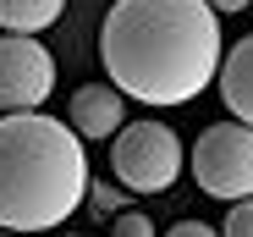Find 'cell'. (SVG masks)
Here are the masks:
<instances>
[{
  "label": "cell",
  "mask_w": 253,
  "mask_h": 237,
  "mask_svg": "<svg viewBox=\"0 0 253 237\" xmlns=\"http://www.w3.org/2000/svg\"><path fill=\"white\" fill-rule=\"evenodd\" d=\"M0 237H17V232H6V226H0Z\"/></svg>",
  "instance_id": "14"
},
{
  "label": "cell",
  "mask_w": 253,
  "mask_h": 237,
  "mask_svg": "<svg viewBox=\"0 0 253 237\" xmlns=\"http://www.w3.org/2000/svg\"><path fill=\"white\" fill-rule=\"evenodd\" d=\"M55 89V55L33 33H0V116L39 110Z\"/></svg>",
  "instance_id": "5"
},
{
  "label": "cell",
  "mask_w": 253,
  "mask_h": 237,
  "mask_svg": "<svg viewBox=\"0 0 253 237\" xmlns=\"http://www.w3.org/2000/svg\"><path fill=\"white\" fill-rule=\"evenodd\" d=\"M66 11V0H0V28L6 33H39Z\"/></svg>",
  "instance_id": "8"
},
{
  "label": "cell",
  "mask_w": 253,
  "mask_h": 237,
  "mask_svg": "<svg viewBox=\"0 0 253 237\" xmlns=\"http://www.w3.org/2000/svg\"><path fill=\"white\" fill-rule=\"evenodd\" d=\"M193 177L209 199H253V127L248 122H215L193 143Z\"/></svg>",
  "instance_id": "4"
},
{
  "label": "cell",
  "mask_w": 253,
  "mask_h": 237,
  "mask_svg": "<svg viewBox=\"0 0 253 237\" xmlns=\"http://www.w3.org/2000/svg\"><path fill=\"white\" fill-rule=\"evenodd\" d=\"M209 6H215V11H226V17H231V11H248L253 0H209Z\"/></svg>",
  "instance_id": "12"
},
{
  "label": "cell",
  "mask_w": 253,
  "mask_h": 237,
  "mask_svg": "<svg viewBox=\"0 0 253 237\" xmlns=\"http://www.w3.org/2000/svg\"><path fill=\"white\" fill-rule=\"evenodd\" d=\"M88 193V154L72 122L44 110L0 116V226L50 232L77 215Z\"/></svg>",
  "instance_id": "2"
},
{
  "label": "cell",
  "mask_w": 253,
  "mask_h": 237,
  "mask_svg": "<svg viewBox=\"0 0 253 237\" xmlns=\"http://www.w3.org/2000/svg\"><path fill=\"white\" fill-rule=\"evenodd\" d=\"M66 122L83 133V138H116L121 127H126V99H121V89L116 83H83L77 94H72V116Z\"/></svg>",
  "instance_id": "6"
},
{
  "label": "cell",
  "mask_w": 253,
  "mask_h": 237,
  "mask_svg": "<svg viewBox=\"0 0 253 237\" xmlns=\"http://www.w3.org/2000/svg\"><path fill=\"white\" fill-rule=\"evenodd\" d=\"M116 188H121V182H116ZM116 188H94V193H99V204H105V210H116V204H121V193H116Z\"/></svg>",
  "instance_id": "13"
},
{
  "label": "cell",
  "mask_w": 253,
  "mask_h": 237,
  "mask_svg": "<svg viewBox=\"0 0 253 237\" xmlns=\"http://www.w3.org/2000/svg\"><path fill=\"white\" fill-rule=\"evenodd\" d=\"M220 99L231 105L237 122L253 127V33L237 39V45L226 50V61H220Z\"/></svg>",
  "instance_id": "7"
},
{
  "label": "cell",
  "mask_w": 253,
  "mask_h": 237,
  "mask_svg": "<svg viewBox=\"0 0 253 237\" xmlns=\"http://www.w3.org/2000/svg\"><path fill=\"white\" fill-rule=\"evenodd\" d=\"M220 237H253V199H237L231 215H226V232Z\"/></svg>",
  "instance_id": "10"
},
{
  "label": "cell",
  "mask_w": 253,
  "mask_h": 237,
  "mask_svg": "<svg viewBox=\"0 0 253 237\" xmlns=\"http://www.w3.org/2000/svg\"><path fill=\"white\" fill-rule=\"evenodd\" d=\"M99 61L121 94L187 105L220 72V22L209 0H116L99 28Z\"/></svg>",
  "instance_id": "1"
},
{
  "label": "cell",
  "mask_w": 253,
  "mask_h": 237,
  "mask_svg": "<svg viewBox=\"0 0 253 237\" xmlns=\"http://www.w3.org/2000/svg\"><path fill=\"white\" fill-rule=\"evenodd\" d=\"M110 171L126 193H165L182 171V143L160 122H132L110 143Z\"/></svg>",
  "instance_id": "3"
},
{
  "label": "cell",
  "mask_w": 253,
  "mask_h": 237,
  "mask_svg": "<svg viewBox=\"0 0 253 237\" xmlns=\"http://www.w3.org/2000/svg\"><path fill=\"white\" fill-rule=\"evenodd\" d=\"M110 232H116V237H154V221L138 215V210H121V215L110 221Z\"/></svg>",
  "instance_id": "9"
},
{
  "label": "cell",
  "mask_w": 253,
  "mask_h": 237,
  "mask_svg": "<svg viewBox=\"0 0 253 237\" xmlns=\"http://www.w3.org/2000/svg\"><path fill=\"white\" fill-rule=\"evenodd\" d=\"M165 237H220V232H215V226H204V221H176Z\"/></svg>",
  "instance_id": "11"
}]
</instances>
